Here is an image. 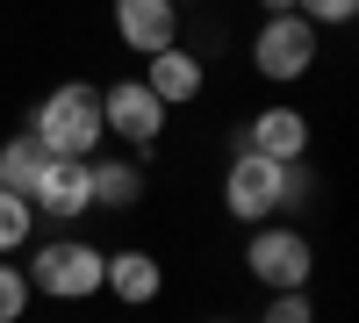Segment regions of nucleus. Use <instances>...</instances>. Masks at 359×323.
<instances>
[{
  "mask_svg": "<svg viewBox=\"0 0 359 323\" xmlns=\"http://www.w3.org/2000/svg\"><path fill=\"white\" fill-rule=\"evenodd\" d=\"M22 273H29V295H43V302H86V295H101L108 252L86 238H43Z\"/></svg>",
  "mask_w": 359,
  "mask_h": 323,
  "instance_id": "nucleus-3",
  "label": "nucleus"
},
{
  "mask_svg": "<svg viewBox=\"0 0 359 323\" xmlns=\"http://www.w3.org/2000/svg\"><path fill=\"white\" fill-rule=\"evenodd\" d=\"M43 165H50V151H43L29 130H15L8 144H0V187H8V194H22V201H29V187L43 180Z\"/></svg>",
  "mask_w": 359,
  "mask_h": 323,
  "instance_id": "nucleus-13",
  "label": "nucleus"
},
{
  "mask_svg": "<svg viewBox=\"0 0 359 323\" xmlns=\"http://www.w3.org/2000/svg\"><path fill=\"white\" fill-rule=\"evenodd\" d=\"M316 50H323V29H309L302 15H259L252 29V72L266 86H294L316 72Z\"/></svg>",
  "mask_w": 359,
  "mask_h": 323,
  "instance_id": "nucleus-5",
  "label": "nucleus"
},
{
  "mask_svg": "<svg viewBox=\"0 0 359 323\" xmlns=\"http://www.w3.org/2000/svg\"><path fill=\"white\" fill-rule=\"evenodd\" d=\"M165 123H172V108H165L144 79H115V86H101V130L123 144L130 158L151 151V144L165 137Z\"/></svg>",
  "mask_w": 359,
  "mask_h": 323,
  "instance_id": "nucleus-6",
  "label": "nucleus"
},
{
  "mask_svg": "<svg viewBox=\"0 0 359 323\" xmlns=\"http://www.w3.org/2000/svg\"><path fill=\"white\" fill-rule=\"evenodd\" d=\"M259 323H316V302H309V287H287V295H266Z\"/></svg>",
  "mask_w": 359,
  "mask_h": 323,
  "instance_id": "nucleus-16",
  "label": "nucleus"
},
{
  "mask_svg": "<svg viewBox=\"0 0 359 323\" xmlns=\"http://www.w3.org/2000/svg\"><path fill=\"white\" fill-rule=\"evenodd\" d=\"M245 273L266 287V295L309 287V280H316V245H309V230H294V223H252V238H245Z\"/></svg>",
  "mask_w": 359,
  "mask_h": 323,
  "instance_id": "nucleus-4",
  "label": "nucleus"
},
{
  "mask_svg": "<svg viewBox=\"0 0 359 323\" xmlns=\"http://www.w3.org/2000/svg\"><path fill=\"white\" fill-rule=\"evenodd\" d=\"M29 209H36V223H79L86 209H94L86 158H50V165H43V180L29 187Z\"/></svg>",
  "mask_w": 359,
  "mask_h": 323,
  "instance_id": "nucleus-9",
  "label": "nucleus"
},
{
  "mask_svg": "<svg viewBox=\"0 0 359 323\" xmlns=\"http://www.w3.org/2000/svg\"><path fill=\"white\" fill-rule=\"evenodd\" d=\"M29 230H36V209H29L22 194L0 187V259H15V252L29 245Z\"/></svg>",
  "mask_w": 359,
  "mask_h": 323,
  "instance_id": "nucleus-14",
  "label": "nucleus"
},
{
  "mask_svg": "<svg viewBox=\"0 0 359 323\" xmlns=\"http://www.w3.org/2000/svg\"><path fill=\"white\" fill-rule=\"evenodd\" d=\"M294 15H302L309 29H345L359 15V0H294Z\"/></svg>",
  "mask_w": 359,
  "mask_h": 323,
  "instance_id": "nucleus-17",
  "label": "nucleus"
},
{
  "mask_svg": "<svg viewBox=\"0 0 359 323\" xmlns=\"http://www.w3.org/2000/svg\"><path fill=\"white\" fill-rule=\"evenodd\" d=\"M101 295H115L123 309H151L165 295V266L151 252H108V273H101Z\"/></svg>",
  "mask_w": 359,
  "mask_h": 323,
  "instance_id": "nucleus-11",
  "label": "nucleus"
},
{
  "mask_svg": "<svg viewBox=\"0 0 359 323\" xmlns=\"http://www.w3.org/2000/svg\"><path fill=\"white\" fill-rule=\"evenodd\" d=\"M29 137H36L50 158H94L108 144V130H101V86H86V79L50 86V94L36 101V115H29Z\"/></svg>",
  "mask_w": 359,
  "mask_h": 323,
  "instance_id": "nucleus-1",
  "label": "nucleus"
},
{
  "mask_svg": "<svg viewBox=\"0 0 359 323\" xmlns=\"http://www.w3.org/2000/svg\"><path fill=\"white\" fill-rule=\"evenodd\" d=\"M302 194H309L302 187V165H273L259 151H237L223 165V209H230V223H273Z\"/></svg>",
  "mask_w": 359,
  "mask_h": 323,
  "instance_id": "nucleus-2",
  "label": "nucleus"
},
{
  "mask_svg": "<svg viewBox=\"0 0 359 323\" xmlns=\"http://www.w3.org/2000/svg\"><path fill=\"white\" fill-rule=\"evenodd\" d=\"M259 15H294V0H259Z\"/></svg>",
  "mask_w": 359,
  "mask_h": 323,
  "instance_id": "nucleus-18",
  "label": "nucleus"
},
{
  "mask_svg": "<svg viewBox=\"0 0 359 323\" xmlns=\"http://www.w3.org/2000/svg\"><path fill=\"white\" fill-rule=\"evenodd\" d=\"M86 187H94V209H137L144 201V158H86Z\"/></svg>",
  "mask_w": 359,
  "mask_h": 323,
  "instance_id": "nucleus-12",
  "label": "nucleus"
},
{
  "mask_svg": "<svg viewBox=\"0 0 359 323\" xmlns=\"http://www.w3.org/2000/svg\"><path fill=\"white\" fill-rule=\"evenodd\" d=\"M115 43L137 57H158L180 43V0H115Z\"/></svg>",
  "mask_w": 359,
  "mask_h": 323,
  "instance_id": "nucleus-8",
  "label": "nucleus"
},
{
  "mask_svg": "<svg viewBox=\"0 0 359 323\" xmlns=\"http://www.w3.org/2000/svg\"><path fill=\"white\" fill-rule=\"evenodd\" d=\"M309 144H316L309 115L280 101V108H259L252 123H245V137H237V151H259V158H273V165H302V158H309Z\"/></svg>",
  "mask_w": 359,
  "mask_h": 323,
  "instance_id": "nucleus-7",
  "label": "nucleus"
},
{
  "mask_svg": "<svg viewBox=\"0 0 359 323\" xmlns=\"http://www.w3.org/2000/svg\"><path fill=\"white\" fill-rule=\"evenodd\" d=\"M165 108H194L201 101V86H208V65H201V50H158V57H144V72H137Z\"/></svg>",
  "mask_w": 359,
  "mask_h": 323,
  "instance_id": "nucleus-10",
  "label": "nucleus"
},
{
  "mask_svg": "<svg viewBox=\"0 0 359 323\" xmlns=\"http://www.w3.org/2000/svg\"><path fill=\"white\" fill-rule=\"evenodd\" d=\"M29 302H36V295H29V273L15 266V259H0V323H22Z\"/></svg>",
  "mask_w": 359,
  "mask_h": 323,
  "instance_id": "nucleus-15",
  "label": "nucleus"
}]
</instances>
